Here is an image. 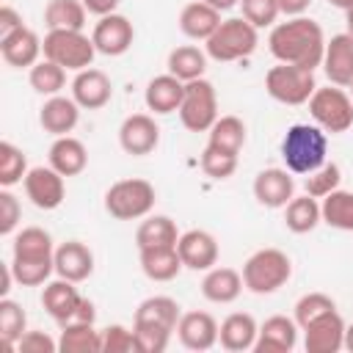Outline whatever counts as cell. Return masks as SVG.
<instances>
[{"instance_id":"681fc988","label":"cell","mask_w":353,"mask_h":353,"mask_svg":"<svg viewBox=\"0 0 353 353\" xmlns=\"http://www.w3.org/2000/svg\"><path fill=\"white\" fill-rule=\"evenodd\" d=\"M19 28H25L22 14H19L17 8H11V6H3V8H0V39H3V36H11V33L19 30Z\"/></svg>"},{"instance_id":"8fae6325","label":"cell","mask_w":353,"mask_h":353,"mask_svg":"<svg viewBox=\"0 0 353 353\" xmlns=\"http://www.w3.org/2000/svg\"><path fill=\"white\" fill-rule=\"evenodd\" d=\"M301 331L306 353H339L345 347V320L336 309L309 320Z\"/></svg>"},{"instance_id":"ab89813d","label":"cell","mask_w":353,"mask_h":353,"mask_svg":"<svg viewBox=\"0 0 353 353\" xmlns=\"http://www.w3.org/2000/svg\"><path fill=\"white\" fill-rule=\"evenodd\" d=\"M28 157L11 141H0V188H14L28 176Z\"/></svg>"},{"instance_id":"7c38bea8","label":"cell","mask_w":353,"mask_h":353,"mask_svg":"<svg viewBox=\"0 0 353 353\" xmlns=\"http://www.w3.org/2000/svg\"><path fill=\"white\" fill-rule=\"evenodd\" d=\"M22 185H25V193H28L30 204L39 207V210H55V207L63 204L66 185H63V176L52 165L30 168L28 176L22 179Z\"/></svg>"},{"instance_id":"f35d334b","label":"cell","mask_w":353,"mask_h":353,"mask_svg":"<svg viewBox=\"0 0 353 353\" xmlns=\"http://www.w3.org/2000/svg\"><path fill=\"white\" fill-rule=\"evenodd\" d=\"M28 80H30V88H33L36 94H41V97H55V94H61V88L66 85V69L58 66L55 61L41 58L36 66H30Z\"/></svg>"},{"instance_id":"c3c4849f","label":"cell","mask_w":353,"mask_h":353,"mask_svg":"<svg viewBox=\"0 0 353 353\" xmlns=\"http://www.w3.org/2000/svg\"><path fill=\"white\" fill-rule=\"evenodd\" d=\"M17 347L25 350V353H55L58 342L44 331H25L22 339L17 342Z\"/></svg>"},{"instance_id":"5b68a950","label":"cell","mask_w":353,"mask_h":353,"mask_svg":"<svg viewBox=\"0 0 353 353\" xmlns=\"http://www.w3.org/2000/svg\"><path fill=\"white\" fill-rule=\"evenodd\" d=\"M259 44V30L245 17H229L218 25V30L204 41V50L218 63H232L248 58Z\"/></svg>"},{"instance_id":"484cf974","label":"cell","mask_w":353,"mask_h":353,"mask_svg":"<svg viewBox=\"0 0 353 353\" xmlns=\"http://www.w3.org/2000/svg\"><path fill=\"white\" fill-rule=\"evenodd\" d=\"M182 97H185V83L168 72L152 77L146 83V91H143V102L154 116H165V113L179 110Z\"/></svg>"},{"instance_id":"11a10c76","label":"cell","mask_w":353,"mask_h":353,"mask_svg":"<svg viewBox=\"0 0 353 353\" xmlns=\"http://www.w3.org/2000/svg\"><path fill=\"white\" fill-rule=\"evenodd\" d=\"M345 350H350V353H353V323H350V325H345Z\"/></svg>"},{"instance_id":"e0dca14e","label":"cell","mask_w":353,"mask_h":353,"mask_svg":"<svg viewBox=\"0 0 353 353\" xmlns=\"http://www.w3.org/2000/svg\"><path fill=\"white\" fill-rule=\"evenodd\" d=\"M295 196V179L292 171L287 168H265L254 176V199L268 207V210H279L287 207V201Z\"/></svg>"},{"instance_id":"603a6c76","label":"cell","mask_w":353,"mask_h":353,"mask_svg":"<svg viewBox=\"0 0 353 353\" xmlns=\"http://www.w3.org/2000/svg\"><path fill=\"white\" fill-rule=\"evenodd\" d=\"M80 121V105L72 99V97H47V102L41 105L39 110V124L44 132L61 138V135H69Z\"/></svg>"},{"instance_id":"83f0119b","label":"cell","mask_w":353,"mask_h":353,"mask_svg":"<svg viewBox=\"0 0 353 353\" xmlns=\"http://www.w3.org/2000/svg\"><path fill=\"white\" fill-rule=\"evenodd\" d=\"M221 22V11L207 6L204 0H193L179 11V30L193 41H207Z\"/></svg>"},{"instance_id":"836d02e7","label":"cell","mask_w":353,"mask_h":353,"mask_svg":"<svg viewBox=\"0 0 353 353\" xmlns=\"http://www.w3.org/2000/svg\"><path fill=\"white\" fill-rule=\"evenodd\" d=\"M179 232L176 223L168 215H146L135 232V245L141 248H160V245H176Z\"/></svg>"},{"instance_id":"b9f144b4","label":"cell","mask_w":353,"mask_h":353,"mask_svg":"<svg viewBox=\"0 0 353 353\" xmlns=\"http://www.w3.org/2000/svg\"><path fill=\"white\" fill-rule=\"evenodd\" d=\"M339 182H342V171H339V165H336V163H323L320 168H314L312 174H306L303 188H306L309 196H314V199H325L331 190L339 188Z\"/></svg>"},{"instance_id":"f6af8a7d","label":"cell","mask_w":353,"mask_h":353,"mask_svg":"<svg viewBox=\"0 0 353 353\" xmlns=\"http://www.w3.org/2000/svg\"><path fill=\"white\" fill-rule=\"evenodd\" d=\"M102 353H138L135 331L119 323L102 328Z\"/></svg>"},{"instance_id":"cb8c5ba5","label":"cell","mask_w":353,"mask_h":353,"mask_svg":"<svg viewBox=\"0 0 353 353\" xmlns=\"http://www.w3.org/2000/svg\"><path fill=\"white\" fill-rule=\"evenodd\" d=\"M55 273L74 284L85 281L94 273V254L80 240H66L55 248Z\"/></svg>"},{"instance_id":"4dcf8cb0","label":"cell","mask_w":353,"mask_h":353,"mask_svg":"<svg viewBox=\"0 0 353 353\" xmlns=\"http://www.w3.org/2000/svg\"><path fill=\"white\" fill-rule=\"evenodd\" d=\"M141 259V270L146 279L152 281H171L179 276V270L185 268L179 259L176 245H160V248H141L138 251Z\"/></svg>"},{"instance_id":"f5cc1de1","label":"cell","mask_w":353,"mask_h":353,"mask_svg":"<svg viewBox=\"0 0 353 353\" xmlns=\"http://www.w3.org/2000/svg\"><path fill=\"white\" fill-rule=\"evenodd\" d=\"M74 320H80V323H94V320H97V309H94V303H91L88 298H83V303H80ZM69 323H72V320H69Z\"/></svg>"},{"instance_id":"6f0895ef","label":"cell","mask_w":353,"mask_h":353,"mask_svg":"<svg viewBox=\"0 0 353 353\" xmlns=\"http://www.w3.org/2000/svg\"><path fill=\"white\" fill-rule=\"evenodd\" d=\"M331 6H336V8H342V11H347L350 6H353V0H328Z\"/></svg>"},{"instance_id":"277c9868","label":"cell","mask_w":353,"mask_h":353,"mask_svg":"<svg viewBox=\"0 0 353 353\" xmlns=\"http://www.w3.org/2000/svg\"><path fill=\"white\" fill-rule=\"evenodd\" d=\"M292 276V259L279 248H259L243 265V284L254 295H270L281 290Z\"/></svg>"},{"instance_id":"f546056e","label":"cell","mask_w":353,"mask_h":353,"mask_svg":"<svg viewBox=\"0 0 353 353\" xmlns=\"http://www.w3.org/2000/svg\"><path fill=\"white\" fill-rule=\"evenodd\" d=\"M50 165L61 174V176H77L85 171L88 165V152L83 146L80 138L72 135H61L52 141L50 146Z\"/></svg>"},{"instance_id":"8992f818","label":"cell","mask_w":353,"mask_h":353,"mask_svg":"<svg viewBox=\"0 0 353 353\" xmlns=\"http://www.w3.org/2000/svg\"><path fill=\"white\" fill-rule=\"evenodd\" d=\"M154 201H157L154 185L146 182V179H138V176L119 179L105 193V210L116 221H138V218H146L154 210Z\"/></svg>"},{"instance_id":"74e56055","label":"cell","mask_w":353,"mask_h":353,"mask_svg":"<svg viewBox=\"0 0 353 353\" xmlns=\"http://www.w3.org/2000/svg\"><path fill=\"white\" fill-rule=\"evenodd\" d=\"M207 146H215L229 154H240L245 146V124L237 116H218V121L210 127V141Z\"/></svg>"},{"instance_id":"7a4b0ae2","label":"cell","mask_w":353,"mask_h":353,"mask_svg":"<svg viewBox=\"0 0 353 353\" xmlns=\"http://www.w3.org/2000/svg\"><path fill=\"white\" fill-rule=\"evenodd\" d=\"M11 270L22 287L44 284L55 273V245L50 232L41 226H25L17 232L11 245Z\"/></svg>"},{"instance_id":"2e32d148","label":"cell","mask_w":353,"mask_h":353,"mask_svg":"<svg viewBox=\"0 0 353 353\" xmlns=\"http://www.w3.org/2000/svg\"><path fill=\"white\" fill-rule=\"evenodd\" d=\"M110 97H113V83H110V77L102 69L88 66V69L74 74V80H72V99L83 110H99V108H105L110 102Z\"/></svg>"},{"instance_id":"d590c367","label":"cell","mask_w":353,"mask_h":353,"mask_svg":"<svg viewBox=\"0 0 353 353\" xmlns=\"http://www.w3.org/2000/svg\"><path fill=\"white\" fill-rule=\"evenodd\" d=\"M85 14L83 0H50L44 8V25L50 30H83Z\"/></svg>"},{"instance_id":"d6a6232c","label":"cell","mask_w":353,"mask_h":353,"mask_svg":"<svg viewBox=\"0 0 353 353\" xmlns=\"http://www.w3.org/2000/svg\"><path fill=\"white\" fill-rule=\"evenodd\" d=\"M317 223H323V212H320V201L314 196H292L284 207V226L292 234H306L312 232Z\"/></svg>"},{"instance_id":"5bb4252c","label":"cell","mask_w":353,"mask_h":353,"mask_svg":"<svg viewBox=\"0 0 353 353\" xmlns=\"http://www.w3.org/2000/svg\"><path fill=\"white\" fill-rule=\"evenodd\" d=\"M119 143L132 157L152 154L157 149V143H160V127H157L154 116H149V113L127 116L121 121V127H119Z\"/></svg>"},{"instance_id":"680465c9","label":"cell","mask_w":353,"mask_h":353,"mask_svg":"<svg viewBox=\"0 0 353 353\" xmlns=\"http://www.w3.org/2000/svg\"><path fill=\"white\" fill-rule=\"evenodd\" d=\"M347 88H350V97H353V83H350V85H347Z\"/></svg>"},{"instance_id":"ee69618b","label":"cell","mask_w":353,"mask_h":353,"mask_svg":"<svg viewBox=\"0 0 353 353\" xmlns=\"http://www.w3.org/2000/svg\"><path fill=\"white\" fill-rule=\"evenodd\" d=\"M331 309H336L331 295H325V292H306L295 303V323H298V328H303L309 320H314V317H320V314H325Z\"/></svg>"},{"instance_id":"7402d4cb","label":"cell","mask_w":353,"mask_h":353,"mask_svg":"<svg viewBox=\"0 0 353 353\" xmlns=\"http://www.w3.org/2000/svg\"><path fill=\"white\" fill-rule=\"evenodd\" d=\"M0 55L14 69H30V66L39 63V55H44L41 39L30 28H19L11 36L0 39Z\"/></svg>"},{"instance_id":"db71d44e","label":"cell","mask_w":353,"mask_h":353,"mask_svg":"<svg viewBox=\"0 0 353 353\" xmlns=\"http://www.w3.org/2000/svg\"><path fill=\"white\" fill-rule=\"evenodd\" d=\"M204 3L212 6V8H218V11H229V8L240 6V0H204Z\"/></svg>"},{"instance_id":"52a82bcc","label":"cell","mask_w":353,"mask_h":353,"mask_svg":"<svg viewBox=\"0 0 353 353\" xmlns=\"http://www.w3.org/2000/svg\"><path fill=\"white\" fill-rule=\"evenodd\" d=\"M41 50H44L47 61H55L66 72L88 69L94 63V55H97L94 39L85 36L83 30H47Z\"/></svg>"},{"instance_id":"3957f363","label":"cell","mask_w":353,"mask_h":353,"mask_svg":"<svg viewBox=\"0 0 353 353\" xmlns=\"http://www.w3.org/2000/svg\"><path fill=\"white\" fill-rule=\"evenodd\" d=\"M328 154V135L317 124H292L281 138V160L284 168L292 174H312L325 163Z\"/></svg>"},{"instance_id":"30bf717a","label":"cell","mask_w":353,"mask_h":353,"mask_svg":"<svg viewBox=\"0 0 353 353\" xmlns=\"http://www.w3.org/2000/svg\"><path fill=\"white\" fill-rule=\"evenodd\" d=\"M314 88H317L314 72L292 63H276L265 74V91L281 105H303L309 102Z\"/></svg>"},{"instance_id":"7dc6e473","label":"cell","mask_w":353,"mask_h":353,"mask_svg":"<svg viewBox=\"0 0 353 353\" xmlns=\"http://www.w3.org/2000/svg\"><path fill=\"white\" fill-rule=\"evenodd\" d=\"M19 218H22L19 199L11 193V188H3L0 190V234H14Z\"/></svg>"},{"instance_id":"60d3db41","label":"cell","mask_w":353,"mask_h":353,"mask_svg":"<svg viewBox=\"0 0 353 353\" xmlns=\"http://www.w3.org/2000/svg\"><path fill=\"white\" fill-rule=\"evenodd\" d=\"M28 331V314L11 298H0V336L6 347H17L22 334Z\"/></svg>"},{"instance_id":"7bdbcfd3","label":"cell","mask_w":353,"mask_h":353,"mask_svg":"<svg viewBox=\"0 0 353 353\" xmlns=\"http://www.w3.org/2000/svg\"><path fill=\"white\" fill-rule=\"evenodd\" d=\"M201 171L212 179H229L237 171V154L221 152L215 146H204L201 152Z\"/></svg>"},{"instance_id":"f1b7e54d","label":"cell","mask_w":353,"mask_h":353,"mask_svg":"<svg viewBox=\"0 0 353 353\" xmlns=\"http://www.w3.org/2000/svg\"><path fill=\"white\" fill-rule=\"evenodd\" d=\"M243 273H237L234 268H210L207 276L201 279V295L210 303H232L240 298L243 292Z\"/></svg>"},{"instance_id":"4fadbf2b","label":"cell","mask_w":353,"mask_h":353,"mask_svg":"<svg viewBox=\"0 0 353 353\" xmlns=\"http://www.w3.org/2000/svg\"><path fill=\"white\" fill-rule=\"evenodd\" d=\"M91 39H94L97 52H102L108 58H116V55H124L132 47L135 28L124 14H108V17H99V22L91 30Z\"/></svg>"},{"instance_id":"e575fe53","label":"cell","mask_w":353,"mask_h":353,"mask_svg":"<svg viewBox=\"0 0 353 353\" xmlns=\"http://www.w3.org/2000/svg\"><path fill=\"white\" fill-rule=\"evenodd\" d=\"M204 72H207V52H201L199 47L182 44L168 52V74L179 77L182 83L199 80L204 77Z\"/></svg>"},{"instance_id":"d4e9b609","label":"cell","mask_w":353,"mask_h":353,"mask_svg":"<svg viewBox=\"0 0 353 353\" xmlns=\"http://www.w3.org/2000/svg\"><path fill=\"white\" fill-rule=\"evenodd\" d=\"M323 69L334 85L347 88L353 83V39L347 33H336L331 41H325Z\"/></svg>"},{"instance_id":"d6986e66","label":"cell","mask_w":353,"mask_h":353,"mask_svg":"<svg viewBox=\"0 0 353 353\" xmlns=\"http://www.w3.org/2000/svg\"><path fill=\"white\" fill-rule=\"evenodd\" d=\"M80 303H83V295L77 292L74 281H69V279H61L58 276L55 281H47L44 290H41V306H44V312L55 323H61V325L69 323V320H74Z\"/></svg>"},{"instance_id":"816d5d0a","label":"cell","mask_w":353,"mask_h":353,"mask_svg":"<svg viewBox=\"0 0 353 353\" xmlns=\"http://www.w3.org/2000/svg\"><path fill=\"white\" fill-rule=\"evenodd\" d=\"M276 3H279V11L284 17H301L312 6V0H276Z\"/></svg>"},{"instance_id":"4316f807","label":"cell","mask_w":353,"mask_h":353,"mask_svg":"<svg viewBox=\"0 0 353 353\" xmlns=\"http://www.w3.org/2000/svg\"><path fill=\"white\" fill-rule=\"evenodd\" d=\"M256 334H259V325L248 312H232L218 328V342L229 353H245V350H254Z\"/></svg>"},{"instance_id":"1f68e13d","label":"cell","mask_w":353,"mask_h":353,"mask_svg":"<svg viewBox=\"0 0 353 353\" xmlns=\"http://www.w3.org/2000/svg\"><path fill=\"white\" fill-rule=\"evenodd\" d=\"M58 350L63 353H102V331L94 328V323H63L58 336Z\"/></svg>"},{"instance_id":"ffe728a7","label":"cell","mask_w":353,"mask_h":353,"mask_svg":"<svg viewBox=\"0 0 353 353\" xmlns=\"http://www.w3.org/2000/svg\"><path fill=\"white\" fill-rule=\"evenodd\" d=\"M298 345V323L287 314H273L259 325L254 350L256 353H290Z\"/></svg>"},{"instance_id":"ac0fdd59","label":"cell","mask_w":353,"mask_h":353,"mask_svg":"<svg viewBox=\"0 0 353 353\" xmlns=\"http://www.w3.org/2000/svg\"><path fill=\"white\" fill-rule=\"evenodd\" d=\"M182 312L179 303L168 295H152L146 301L138 303L135 317H132V328H154V331H165L174 334L176 323H179Z\"/></svg>"},{"instance_id":"44dd1931","label":"cell","mask_w":353,"mask_h":353,"mask_svg":"<svg viewBox=\"0 0 353 353\" xmlns=\"http://www.w3.org/2000/svg\"><path fill=\"white\" fill-rule=\"evenodd\" d=\"M218 328L210 312H185L176 323V336L188 350H210L218 342Z\"/></svg>"},{"instance_id":"bcb514c9","label":"cell","mask_w":353,"mask_h":353,"mask_svg":"<svg viewBox=\"0 0 353 353\" xmlns=\"http://www.w3.org/2000/svg\"><path fill=\"white\" fill-rule=\"evenodd\" d=\"M243 17L259 30V28H273L279 19V3L276 0H240Z\"/></svg>"},{"instance_id":"8d00e7d4","label":"cell","mask_w":353,"mask_h":353,"mask_svg":"<svg viewBox=\"0 0 353 353\" xmlns=\"http://www.w3.org/2000/svg\"><path fill=\"white\" fill-rule=\"evenodd\" d=\"M320 212H323V223H328L331 229L339 232H353V190H331L323 201H320Z\"/></svg>"},{"instance_id":"ba28073f","label":"cell","mask_w":353,"mask_h":353,"mask_svg":"<svg viewBox=\"0 0 353 353\" xmlns=\"http://www.w3.org/2000/svg\"><path fill=\"white\" fill-rule=\"evenodd\" d=\"M309 113L314 119V124L331 135L336 132H347L353 127V97L342 88V85H325V88H314V94L309 97Z\"/></svg>"},{"instance_id":"9a60e30c","label":"cell","mask_w":353,"mask_h":353,"mask_svg":"<svg viewBox=\"0 0 353 353\" xmlns=\"http://www.w3.org/2000/svg\"><path fill=\"white\" fill-rule=\"evenodd\" d=\"M176 251L188 270H210L218 265V240L207 229H188L179 234Z\"/></svg>"},{"instance_id":"9f6ffc18","label":"cell","mask_w":353,"mask_h":353,"mask_svg":"<svg viewBox=\"0 0 353 353\" xmlns=\"http://www.w3.org/2000/svg\"><path fill=\"white\" fill-rule=\"evenodd\" d=\"M345 28H347V30H345V33H347V36H350V39H353V6H350V8H347V11H345Z\"/></svg>"},{"instance_id":"f907efd6","label":"cell","mask_w":353,"mask_h":353,"mask_svg":"<svg viewBox=\"0 0 353 353\" xmlns=\"http://www.w3.org/2000/svg\"><path fill=\"white\" fill-rule=\"evenodd\" d=\"M121 0H83L85 11L94 14V17H108V14H116Z\"/></svg>"},{"instance_id":"6da1fadb","label":"cell","mask_w":353,"mask_h":353,"mask_svg":"<svg viewBox=\"0 0 353 353\" xmlns=\"http://www.w3.org/2000/svg\"><path fill=\"white\" fill-rule=\"evenodd\" d=\"M268 50L279 63H292L301 69H317L323 66L325 55V33L320 22L309 17H287V22L273 25L268 36Z\"/></svg>"},{"instance_id":"9c48e42d","label":"cell","mask_w":353,"mask_h":353,"mask_svg":"<svg viewBox=\"0 0 353 353\" xmlns=\"http://www.w3.org/2000/svg\"><path fill=\"white\" fill-rule=\"evenodd\" d=\"M179 121L190 132H210V127L218 121V94L215 85L207 77L185 83V97L179 105Z\"/></svg>"}]
</instances>
